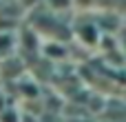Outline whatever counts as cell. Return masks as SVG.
I'll return each instance as SVG.
<instances>
[{
	"mask_svg": "<svg viewBox=\"0 0 126 122\" xmlns=\"http://www.w3.org/2000/svg\"><path fill=\"white\" fill-rule=\"evenodd\" d=\"M102 29L97 27L95 18L86 11H82V16H78L75 22H71V38H75L80 44H84L86 49H95L102 44Z\"/></svg>",
	"mask_w": 126,
	"mask_h": 122,
	"instance_id": "obj_1",
	"label": "cell"
},
{
	"mask_svg": "<svg viewBox=\"0 0 126 122\" xmlns=\"http://www.w3.org/2000/svg\"><path fill=\"white\" fill-rule=\"evenodd\" d=\"M40 4H42L44 9H49V11L58 13V16L69 13V11H73V9H75V7H73V0H40Z\"/></svg>",
	"mask_w": 126,
	"mask_h": 122,
	"instance_id": "obj_2",
	"label": "cell"
},
{
	"mask_svg": "<svg viewBox=\"0 0 126 122\" xmlns=\"http://www.w3.org/2000/svg\"><path fill=\"white\" fill-rule=\"evenodd\" d=\"M18 2H20L24 9H33L35 4H40V0H18Z\"/></svg>",
	"mask_w": 126,
	"mask_h": 122,
	"instance_id": "obj_3",
	"label": "cell"
},
{
	"mask_svg": "<svg viewBox=\"0 0 126 122\" xmlns=\"http://www.w3.org/2000/svg\"><path fill=\"white\" fill-rule=\"evenodd\" d=\"M124 22H126V18H124Z\"/></svg>",
	"mask_w": 126,
	"mask_h": 122,
	"instance_id": "obj_4",
	"label": "cell"
}]
</instances>
